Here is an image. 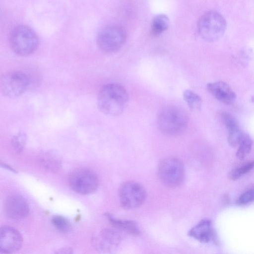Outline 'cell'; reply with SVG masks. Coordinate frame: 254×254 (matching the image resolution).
<instances>
[{
    "label": "cell",
    "instance_id": "6da1fadb",
    "mask_svg": "<svg viewBox=\"0 0 254 254\" xmlns=\"http://www.w3.org/2000/svg\"><path fill=\"white\" fill-rule=\"evenodd\" d=\"M128 100L127 92L123 86L110 83L100 89L97 96V106L103 114L116 116L123 113Z\"/></svg>",
    "mask_w": 254,
    "mask_h": 254
},
{
    "label": "cell",
    "instance_id": "7a4b0ae2",
    "mask_svg": "<svg viewBox=\"0 0 254 254\" xmlns=\"http://www.w3.org/2000/svg\"><path fill=\"white\" fill-rule=\"evenodd\" d=\"M157 121L160 131L171 136L183 133L186 129L189 122L186 112L175 105L167 106L162 109L158 114Z\"/></svg>",
    "mask_w": 254,
    "mask_h": 254
},
{
    "label": "cell",
    "instance_id": "3957f363",
    "mask_svg": "<svg viewBox=\"0 0 254 254\" xmlns=\"http://www.w3.org/2000/svg\"><path fill=\"white\" fill-rule=\"evenodd\" d=\"M9 44L12 50L20 56H27L37 49L39 40L35 31L25 25L14 27L9 35Z\"/></svg>",
    "mask_w": 254,
    "mask_h": 254
},
{
    "label": "cell",
    "instance_id": "277c9868",
    "mask_svg": "<svg viewBox=\"0 0 254 254\" xmlns=\"http://www.w3.org/2000/svg\"><path fill=\"white\" fill-rule=\"evenodd\" d=\"M157 175L160 181L170 188H176L184 181L185 172L183 162L178 158L169 157L163 158L157 167Z\"/></svg>",
    "mask_w": 254,
    "mask_h": 254
},
{
    "label": "cell",
    "instance_id": "5b68a950",
    "mask_svg": "<svg viewBox=\"0 0 254 254\" xmlns=\"http://www.w3.org/2000/svg\"><path fill=\"white\" fill-rule=\"evenodd\" d=\"M226 27V22L224 17L214 10L204 13L197 24L199 35L208 41H214L219 39L224 33Z\"/></svg>",
    "mask_w": 254,
    "mask_h": 254
},
{
    "label": "cell",
    "instance_id": "8992f818",
    "mask_svg": "<svg viewBox=\"0 0 254 254\" xmlns=\"http://www.w3.org/2000/svg\"><path fill=\"white\" fill-rule=\"evenodd\" d=\"M126 32L121 26L109 25L101 29L97 36V44L103 52L111 53L118 51L126 39Z\"/></svg>",
    "mask_w": 254,
    "mask_h": 254
},
{
    "label": "cell",
    "instance_id": "52a82bcc",
    "mask_svg": "<svg viewBox=\"0 0 254 254\" xmlns=\"http://www.w3.org/2000/svg\"><path fill=\"white\" fill-rule=\"evenodd\" d=\"M119 197L123 208L134 209L143 203L146 197V191L140 183L135 181H127L122 183L119 187Z\"/></svg>",
    "mask_w": 254,
    "mask_h": 254
},
{
    "label": "cell",
    "instance_id": "ba28073f",
    "mask_svg": "<svg viewBox=\"0 0 254 254\" xmlns=\"http://www.w3.org/2000/svg\"><path fill=\"white\" fill-rule=\"evenodd\" d=\"M71 189L81 194H88L94 192L99 185L97 175L93 171L80 168L74 171L69 177Z\"/></svg>",
    "mask_w": 254,
    "mask_h": 254
},
{
    "label": "cell",
    "instance_id": "9c48e42d",
    "mask_svg": "<svg viewBox=\"0 0 254 254\" xmlns=\"http://www.w3.org/2000/svg\"><path fill=\"white\" fill-rule=\"evenodd\" d=\"M29 83L30 79L25 73L21 71L10 72L1 77L0 89L5 96L14 98L24 93Z\"/></svg>",
    "mask_w": 254,
    "mask_h": 254
},
{
    "label": "cell",
    "instance_id": "30bf717a",
    "mask_svg": "<svg viewBox=\"0 0 254 254\" xmlns=\"http://www.w3.org/2000/svg\"><path fill=\"white\" fill-rule=\"evenodd\" d=\"M23 238L20 232L8 225L1 227L0 230V250L4 254H12L22 247Z\"/></svg>",
    "mask_w": 254,
    "mask_h": 254
},
{
    "label": "cell",
    "instance_id": "8fae6325",
    "mask_svg": "<svg viewBox=\"0 0 254 254\" xmlns=\"http://www.w3.org/2000/svg\"><path fill=\"white\" fill-rule=\"evenodd\" d=\"M6 215L13 220H19L26 217L29 211L27 200L22 196L14 194L5 200L4 205Z\"/></svg>",
    "mask_w": 254,
    "mask_h": 254
},
{
    "label": "cell",
    "instance_id": "7c38bea8",
    "mask_svg": "<svg viewBox=\"0 0 254 254\" xmlns=\"http://www.w3.org/2000/svg\"><path fill=\"white\" fill-rule=\"evenodd\" d=\"M121 241L119 233L115 230L105 229L94 238L96 249L104 253H113L116 250Z\"/></svg>",
    "mask_w": 254,
    "mask_h": 254
},
{
    "label": "cell",
    "instance_id": "4fadbf2b",
    "mask_svg": "<svg viewBox=\"0 0 254 254\" xmlns=\"http://www.w3.org/2000/svg\"><path fill=\"white\" fill-rule=\"evenodd\" d=\"M207 90L217 99L227 104L233 102L236 95L231 87L222 81L209 83L207 85Z\"/></svg>",
    "mask_w": 254,
    "mask_h": 254
},
{
    "label": "cell",
    "instance_id": "5bb4252c",
    "mask_svg": "<svg viewBox=\"0 0 254 254\" xmlns=\"http://www.w3.org/2000/svg\"><path fill=\"white\" fill-rule=\"evenodd\" d=\"M189 235L200 242H209L212 235L210 221L208 220L200 221L190 230Z\"/></svg>",
    "mask_w": 254,
    "mask_h": 254
},
{
    "label": "cell",
    "instance_id": "9a60e30c",
    "mask_svg": "<svg viewBox=\"0 0 254 254\" xmlns=\"http://www.w3.org/2000/svg\"><path fill=\"white\" fill-rule=\"evenodd\" d=\"M106 216L110 223L116 229L126 232L132 235H137L140 233L138 227L134 222L119 219L110 214H106Z\"/></svg>",
    "mask_w": 254,
    "mask_h": 254
},
{
    "label": "cell",
    "instance_id": "2e32d148",
    "mask_svg": "<svg viewBox=\"0 0 254 254\" xmlns=\"http://www.w3.org/2000/svg\"><path fill=\"white\" fill-rule=\"evenodd\" d=\"M169 25V19L164 14H159L155 16L152 21L151 31L153 35H159L168 28Z\"/></svg>",
    "mask_w": 254,
    "mask_h": 254
},
{
    "label": "cell",
    "instance_id": "e0dca14e",
    "mask_svg": "<svg viewBox=\"0 0 254 254\" xmlns=\"http://www.w3.org/2000/svg\"><path fill=\"white\" fill-rule=\"evenodd\" d=\"M41 165L47 170L55 172L60 168L61 162L57 155L53 153H45L41 160Z\"/></svg>",
    "mask_w": 254,
    "mask_h": 254
},
{
    "label": "cell",
    "instance_id": "ac0fdd59",
    "mask_svg": "<svg viewBox=\"0 0 254 254\" xmlns=\"http://www.w3.org/2000/svg\"><path fill=\"white\" fill-rule=\"evenodd\" d=\"M253 143V140L250 136L244 133L238 145L239 147L236 152V156L239 159H243L250 152Z\"/></svg>",
    "mask_w": 254,
    "mask_h": 254
},
{
    "label": "cell",
    "instance_id": "d6986e66",
    "mask_svg": "<svg viewBox=\"0 0 254 254\" xmlns=\"http://www.w3.org/2000/svg\"><path fill=\"white\" fill-rule=\"evenodd\" d=\"M184 98L188 106L191 110L199 109L201 105L200 97L193 91L188 89L184 92Z\"/></svg>",
    "mask_w": 254,
    "mask_h": 254
},
{
    "label": "cell",
    "instance_id": "ffe728a7",
    "mask_svg": "<svg viewBox=\"0 0 254 254\" xmlns=\"http://www.w3.org/2000/svg\"><path fill=\"white\" fill-rule=\"evenodd\" d=\"M52 222L55 227L60 231L67 232L71 230V225L70 222L63 216L56 215L52 218Z\"/></svg>",
    "mask_w": 254,
    "mask_h": 254
},
{
    "label": "cell",
    "instance_id": "44dd1931",
    "mask_svg": "<svg viewBox=\"0 0 254 254\" xmlns=\"http://www.w3.org/2000/svg\"><path fill=\"white\" fill-rule=\"evenodd\" d=\"M221 118L222 122L228 129V131L240 128L238 121L231 114L223 112L221 114Z\"/></svg>",
    "mask_w": 254,
    "mask_h": 254
},
{
    "label": "cell",
    "instance_id": "7402d4cb",
    "mask_svg": "<svg viewBox=\"0 0 254 254\" xmlns=\"http://www.w3.org/2000/svg\"><path fill=\"white\" fill-rule=\"evenodd\" d=\"M254 167V161L248 163L239 168L232 170L230 173V177L233 180H236L244 174L249 172Z\"/></svg>",
    "mask_w": 254,
    "mask_h": 254
},
{
    "label": "cell",
    "instance_id": "603a6c76",
    "mask_svg": "<svg viewBox=\"0 0 254 254\" xmlns=\"http://www.w3.org/2000/svg\"><path fill=\"white\" fill-rule=\"evenodd\" d=\"M26 136L23 133H19L14 136L11 140L12 145L17 153L21 152L25 145Z\"/></svg>",
    "mask_w": 254,
    "mask_h": 254
},
{
    "label": "cell",
    "instance_id": "cb8c5ba5",
    "mask_svg": "<svg viewBox=\"0 0 254 254\" xmlns=\"http://www.w3.org/2000/svg\"><path fill=\"white\" fill-rule=\"evenodd\" d=\"M228 141L233 147L238 146L244 135L240 128L228 131Z\"/></svg>",
    "mask_w": 254,
    "mask_h": 254
},
{
    "label": "cell",
    "instance_id": "d4e9b609",
    "mask_svg": "<svg viewBox=\"0 0 254 254\" xmlns=\"http://www.w3.org/2000/svg\"><path fill=\"white\" fill-rule=\"evenodd\" d=\"M253 200H254V189H252L242 194L238 200V203L244 205Z\"/></svg>",
    "mask_w": 254,
    "mask_h": 254
},
{
    "label": "cell",
    "instance_id": "484cf974",
    "mask_svg": "<svg viewBox=\"0 0 254 254\" xmlns=\"http://www.w3.org/2000/svg\"><path fill=\"white\" fill-rule=\"evenodd\" d=\"M55 254H74V253L72 248L66 247L59 249Z\"/></svg>",
    "mask_w": 254,
    "mask_h": 254
}]
</instances>
